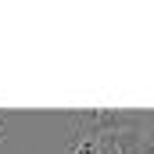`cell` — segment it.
<instances>
[{"instance_id":"2","label":"cell","mask_w":154,"mask_h":154,"mask_svg":"<svg viewBox=\"0 0 154 154\" xmlns=\"http://www.w3.org/2000/svg\"><path fill=\"white\" fill-rule=\"evenodd\" d=\"M4 133H7V115L0 111V140H4Z\"/></svg>"},{"instance_id":"1","label":"cell","mask_w":154,"mask_h":154,"mask_svg":"<svg viewBox=\"0 0 154 154\" xmlns=\"http://www.w3.org/2000/svg\"><path fill=\"white\" fill-rule=\"evenodd\" d=\"M68 154H97V136H93V133H86V129H72Z\"/></svg>"}]
</instances>
